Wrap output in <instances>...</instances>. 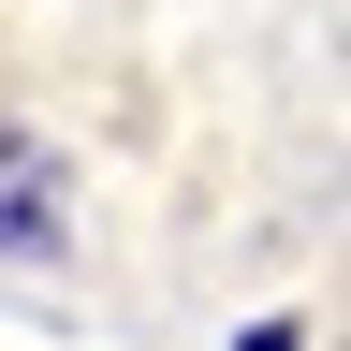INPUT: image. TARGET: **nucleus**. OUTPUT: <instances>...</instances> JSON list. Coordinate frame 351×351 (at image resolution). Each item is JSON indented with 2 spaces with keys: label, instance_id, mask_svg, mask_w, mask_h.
<instances>
[{
  "label": "nucleus",
  "instance_id": "f257e3e1",
  "mask_svg": "<svg viewBox=\"0 0 351 351\" xmlns=\"http://www.w3.org/2000/svg\"><path fill=\"white\" fill-rule=\"evenodd\" d=\"M59 234H73V219H59V161H44L29 132H0V249H15V263H44Z\"/></svg>",
  "mask_w": 351,
  "mask_h": 351
}]
</instances>
